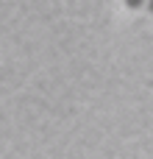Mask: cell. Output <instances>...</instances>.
<instances>
[{"label": "cell", "instance_id": "cell-1", "mask_svg": "<svg viewBox=\"0 0 153 159\" xmlns=\"http://www.w3.org/2000/svg\"><path fill=\"white\" fill-rule=\"evenodd\" d=\"M151 11H153V3H151Z\"/></svg>", "mask_w": 153, "mask_h": 159}]
</instances>
